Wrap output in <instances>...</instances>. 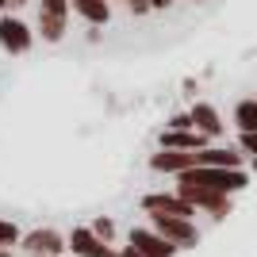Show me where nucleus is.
Wrapping results in <instances>:
<instances>
[{"label": "nucleus", "mask_w": 257, "mask_h": 257, "mask_svg": "<svg viewBox=\"0 0 257 257\" xmlns=\"http://www.w3.org/2000/svg\"><path fill=\"white\" fill-rule=\"evenodd\" d=\"M173 181H177V188H207V192L234 196L249 184V173L246 169H188Z\"/></svg>", "instance_id": "obj_1"}, {"label": "nucleus", "mask_w": 257, "mask_h": 257, "mask_svg": "<svg viewBox=\"0 0 257 257\" xmlns=\"http://www.w3.org/2000/svg\"><path fill=\"white\" fill-rule=\"evenodd\" d=\"M146 226H150L154 234H161L165 242H169L177 253H184V249L200 246V226H196V219H173V215H146Z\"/></svg>", "instance_id": "obj_2"}, {"label": "nucleus", "mask_w": 257, "mask_h": 257, "mask_svg": "<svg viewBox=\"0 0 257 257\" xmlns=\"http://www.w3.org/2000/svg\"><path fill=\"white\" fill-rule=\"evenodd\" d=\"M16 249L27 257H65V234L58 226H31Z\"/></svg>", "instance_id": "obj_3"}, {"label": "nucleus", "mask_w": 257, "mask_h": 257, "mask_svg": "<svg viewBox=\"0 0 257 257\" xmlns=\"http://www.w3.org/2000/svg\"><path fill=\"white\" fill-rule=\"evenodd\" d=\"M31 46H35V27L27 20H20V16L4 12V16H0V50L12 54V58H20V54H27Z\"/></svg>", "instance_id": "obj_4"}, {"label": "nucleus", "mask_w": 257, "mask_h": 257, "mask_svg": "<svg viewBox=\"0 0 257 257\" xmlns=\"http://www.w3.org/2000/svg\"><path fill=\"white\" fill-rule=\"evenodd\" d=\"M65 257H119V246H107L100 242L88 223H77L69 234H65Z\"/></svg>", "instance_id": "obj_5"}, {"label": "nucleus", "mask_w": 257, "mask_h": 257, "mask_svg": "<svg viewBox=\"0 0 257 257\" xmlns=\"http://www.w3.org/2000/svg\"><path fill=\"white\" fill-rule=\"evenodd\" d=\"M139 207L146 215H173V219H196V207L188 200H181L177 192H146L139 200Z\"/></svg>", "instance_id": "obj_6"}, {"label": "nucleus", "mask_w": 257, "mask_h": 257, "mask_svg": "<svg viewBox=\"0 0 257 257\" xmlns=\"http://www.w3.org/2000/svg\"><path fill=\"white\" fill-rule=\"evenodd\" d=\"M173 192L181 200H188L196 207V215H211V219L230 215V196H223V192H207V188H173Z\"/></svg>", "instance_id": "obj_7"}, {"label": "nucleus", "mask_w": 257, "mask_h": 257, "mask_svg": "<svg viewBox=\"0 0 257 257\" xmlns=\"http://www.w3.org/2000/svg\"><path fill=\"white\" fill-rule=\"evenodd\" d=\"M127 246H135L142 257H177V249H173L161 234H154L146 223H139V226L127 230Z\"/></svg>", "instance_id": "obj_8"}, {"label": "nucleus", "mask_w": 257, "mask_h": 257, "mask_svg": "<svg viewBox=\"0 0 257 257\" xmlns=\"http://www.w3.org/2000/svg\"><path fill=\"white\" fill-rule=\"evenodd\" d=\"M150 169L165 173V177H181V173L196 169V150H154L150 154Z\"/></svg>", "instance_id": "obj_9"}, {"label": "nucleus", "mask_w": 257, "mask_h": 257, "mask_svg": "<svg viewBox=\"0 0 257 257\" xmlns=\"http://www.w3.org/2000/svg\"><path fill=\"white\" fill-rule=\"evenodd\" d=\"M188 115H192V131H200L207 142H215V139H223V115L215 111L207 100H200V104H192L188 107Z\"/></svg>", "instance_id": "obj_10"}, {"label": "nucleus", "mask_w": 257, "mask_h": 257, "mask_svg": "<svg viewBox=\"0 0 257 257\" xmlns=\"http://www.w3.org/2000/svg\"><path fill=\"white\" fill-rule=\"evenodd\" d=\"M211 142L200 131H161L158 135V150H204Z\"/></svg>", "instance_id": "obj_11"}, {"label": "nucleus", "mask_w": 257, "mask_h": 257, "mask_svg": "<svg viewBox=\"0 0 257 257\" xmlns=\"http://www.w3.org/2000/svg\"><path fill=\"white\" fill-rule=\"evenodd\" d=\"M69 12H77L88 27H104L111 20V4L107 0H69Z\"/></svg>", "instance_id": "obj_12"}, {"label": "nucleus", "mask_w": 257, "mask_h": 257, "mask_svg": "<svg viewBox=\"0 0 257 257\" xmlns=\"http://www.w3.org/2000/svg\"><path fill=\"white\" fill-rule=\"evenodd\" d=\"M35 39H43V43H62L65 39V16L39 12V16H35Z\"/></svg>", "instance_id": "obj_13"}, {"label": "nucleus", "mask_w": 257, "mask_h": 257, "mask_svg": "<svg viewBox=\"0 0 257 257\" xmlns=\"http://www.w3.org/2000/svg\"><path fill=\"white\" fill-rule=\"evenodd\" d=\"M234 127L238 135H253L257 131V96H246L234 104Z\"/></svg>", "instance_id": "obj_14"}, {"label": "nucleus", "mask_w": 257, "mask_h": 257, "mask_svg": "<svg viewBox=\"0 0 257 257\" xmlns=\"http://www.w3.org/2000/svg\"><path fill=\"white\" fill-rule=\"evenodd\" d=\"M88 230H92L100 242H107V246H115V238H119V223L111 219V215H96V219L88 223Z\"/></svg>", "instance_id": "obj_15"}, {"label": "nucleus", "mask_w": 257, "mask_h": 257, "mask_svg": "<svg viewBox=\"0 0 257 257\" xmlns=\"http://www.w3.org/2000/svg\"><path fill=\"white\" fill-rule=\"evenodd\" d=\"M20 238H23L20 223H12V219L0 215V249H16V246H20Z\"/></svg>", "instance_id": "obj_16"}, {"label": "nucleus", "mask_w": 257, "mask_h": 257, "mask_svg": "<svg viewBox=\"0 0 257 257\" xmlns=\"http://www.w3.org/2000/svg\"><path fill=\"white\" fill-rule=\"evenodd\" d=\"M39 12H50V16H69V0H39Z\"/></svg>", "instance_id": "obj_17"}, {"label": "nucleus", "mask_w": 257, "mask_h": 257, "mask_svg": "<svg viewBox=\"0 0 257 257\" xmlns=\"http://www.w3.org/2000/svg\"><path fill=\"white\" fill-rule=\"evenodd\" d=\"M165 131H192V115H188V111H177V115L165 123Z\"/></svg>", "instance_id": "obj_18"}, {"label": "nucleus", "mask_w": 257, "mask_h": 257, "mask_svg": "<svg viewBox=\"0 0 257 257\" xmlns=\"http://www.w3.org/2000/svg\"><path fill=\"white\" fill-rule=\"evenodd\" d=\"M238 150L249 154V158L257 161V131H253V135H238Z\"/></svg>", "instance_id": "obj_19"}, {"label": "nucleus", "mask_w": 257, "mask_h": 257, "mask_svg": "<svg viewBox=\"0 0 257 257\" xmlns=\"http://www.w3.org/2000/svg\"><path fill=\"white\" fill-rule=\"evenodd\" d=\"M127 8H131V16H146L150 4H146V0H127Z\"/></svg>", "instance_id": "obj_20"}, {"label": "nucleus", "mask_w": 257, "mask_h": 257, "mask_svg": "<svg viewBox=\"0 0 257 257\" xmlns=\"http://www.w3.org/2000/svg\"><path fill=\"white\" fill-rule=\"evenodd\" d=\"M23 4H27V0H0V16H4L8 8H23Z\"/></svg>", "instance_id": "obj_21"}, {"label": "nucleus", "mask_w": 257, "mask_h": 257, "mask_svg": "<svg viewBox=\"0 0 257 257\" xmlns=\"http://www.w3.org/2000/svg\"><path fill=\"white\" fill-rule=\"evenodd\" d=\"M119 257H142V253H139V249H135V246H127V242H123V249H119Z\"/></svg>", "instance_id": "obj_22"}, {"label": "nucleus", "mask_w": 257, "mask_h": 257, "mask_svg": "<svg viewBox=\"0 0 257 257\" xmlns=\"http://www.w3.org/2000/svg\"><path fill=\"white\" fill-rule=\"evenodd\" d=\"M146 4H150V12L154 8H173V0H146Z\"/></svg>", "instance_id": "obj_23"}, {"label": "nucleus", "mask_w": 257, "mask_h": 257, "mask_svg": "<svg viewBox=\"0 0 257 257\" xmlns=\"http://www.w3.org/2000/svg\"><path fill=\"white\" fill-rule=\"evenodd\" d=\"M0 257H16V249H0Z\"/></svg>", "instance_id": "obj_24"}, {"label": "nucleus", "mask_w": 257, "mask_h": 257, "mask_svg": "<svg viewBox=\"0 0 257 257\" xmlns=\"http://www.w3.org/2000/svg\"><path fill=\"white\" fill-rule=\"evenodd\" d=\"M107 4H115V0H107Z\"/></svg>", "instance_id": "obj_25"}]
</instances>
